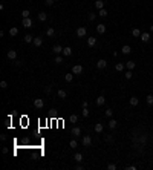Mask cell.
Wrapping results in <instances>:
<instances>
[{
    "label": "cell",
    "instance_id": "6da1fadb",
    "mask_svg": "<svg viewBox=\"0 0 153 170\" xmlns=\"http://www.w3.org/2000/svg\"><path fill=\"white\" fill-rule=\"evenodd\" d=\"M92 144V138H90V135H84L83 137V146L84 147H90Z\"/></svg>",
    "mask_w": 153,
    "mask_h": 170
},
{
    "label": "cell",
    "instance_id": "7a4b0ae2",
    "mask_svg": "<svg viewBox=\"0 0 153 170\" xmlns=\"http://www.w3.org/2000/svg\"><path fill=\"white\" fill-rule=\"evenodd\" d=\"M72 74H75V75H80V74H83V66L81 64H75L72 67Z\"/></svg>",
    "mask_w": 153,
    "mask_h": 170
},
{
    "label": "cell",
    "instance_id": "3957f363",
    "mask_svg": "<svg viewBox=\"0 0 153 170\" xmlns=\"http://www.w3.org/2000/svg\"><path fill=\"white\" fill-rule=\"evenodd\" d=\"M86 34H87V29H86L84 26H80V28L77 29V37H84Z\"/></svg>",
    "mask_w": 153,
    "mask_h": 170
},
{
    "label": "cell",
    "instance_id": "277c9868",
    "mask_svg": "<svg viewBox=\"0 0 153 170\" xmlns=\"http://www.w3.org/2000/svg\"><path fill=\"white\" fill-rule=\"evenodd\" d=\"M34 106H35L37 109H43L44 103H43V100H41V98H34Z\"/></svg>",
    "mask_w": 153,
    "mask_h": 170
},
{
    "label": "cell",
    "instance_id": "5b68a950",
    "mask_svg": "<svg viewBox=\"0 0 153 170\" xmlns=\"http://www.w3.org/2000/svg\"><path fill=\"white\" fill-rule=\"evenodd\" d=\"M6 57H8V60H15L17 58V52H15L14 49H9L8 54H6Z\"/></svg>",
    "mask_w": 153,
    "mask_h": 170
},
{
    "label": "cell",
    "instance_id": "8992f818",
    "mask_svg": "<svg viewBox=\"0 0 153 170\" xmlns=\"http://www.w3.org/2000/svg\"><path fill=\"white\" fill-rule=\"evenodd\" d=\"M63 49H64V48H61L60 44H55V46L52 48V52L57 54V55H60V54H63Z\"/></svg>",
    "mask_w": 153,
    "mask_h": 170
},
{
    "label": "cell",
    "instance_id": "52a82bcc",
    "mask_svg": "<svg viewBox=\"0 0 153 170\" xmlns=\"http://www.w3.org/2000/svg\"><path fill=\"white\" fill-rule=\"evenodd\" d=\"M21 25H23L25 28H31L32 26V20L28 17V19H21Z\"/></svg>",
    "mask_w": 153,
    "mask_h": 170
},
{
    "label": "cell",
    "instance_id": "ba28073f",
    "mask_svg": "<svg viewBox=\"0 0 153 170\" xmlns=\"http://www.w3.org/2000/svg\"><path fill=\"white\" fill-rule=\"evenodd\" d=\"M34 46H37V48H40L41 44H43V38L41 37H34Z\"/></svg>",
    "mask_w": 153,
    "mask_h": 170
},
{
    "label": "cell",
    "instance_id": "9c48e42d",
    "mask_svg": "<svg viewBox=\"0 0 153 170\" xmlns=\"http://www.w3.org/2000/svg\"><path fill=\"white\" fill-rule=\"evenodd\" d=\"M95 44H97V37H89L87 38V46L89 48H93Z\"/></svg>",
    "mask_w": 153,
    "mask_h": 170
},
{
    "label": "cell",
    "instance_id": "30bf717a",
    "mask_svg": "<svg viewBox=\"0 0 153 170\" xmlns=\"http://www.w3.org/2000/svg\"><path fill=\"white\" fill-rule=\"evenodd\" d=\"M121 52H122L124 55H129L130 52H132V48H130V46H129V44H124V46L121 48Z\"/></svg>",
    "mask_w": 153,
    "mask_h": 170
},
{
    "label": "cell",
    "instance_id": "8fae6325",
    "mask_svg": "<svg viewBox=\"0 0 153 170\" xmlns=\"http://www.w3.org/2000/svg\"><path fill=\"white\" fill-rule=\"evenodd\" d=\"M106 66H107V61H106V60L101 58V60H98V61H97V67H98V69H104Z\"/></svg>",
    "mask_w": 153,
    "mask_h": 170
},
{
    "label": "cell",
    "instance_id": "7c38bea8",
    "mask_svg": "<svg viewBox=\"0 0 153 170\" xmlns=\"http://www.w3.org/2000/svg\"><path fill=\"white\" fill-rule=\"evenodd\" d=\"M139 38H141V40H143L144 43H147V42L150 40V34H149V32H143V34H141V37H139Z\"/></svg>",
    "mask_w": 153,
    "mask_h": 170
},
{
    "label": "cell",
    "instance_id": "4fadbf2b",
    "mask_svg": "<svg viewBox=\"0 0 153 170\" xmlns=\"http://www.w3.org/2000/svg\"><path fill=\"white\" fill-rule=\"evenodd\" d=\"M97 32H98V34H104V32H106V25H103V23L97 25Z\"/></svg>",
    "mask_w": 153,
    "mask_h": 170
},
{
    "label": "cell",
    "instance_id": "5bb4252c",
    "mask_svg": "<svg viewBox=\"0 0 153 170\" xmlns=\"http://www.w3.org/2000/svg\"><path fill=\"white\" fill-rule=\"evenodd\" d=\"M95 8L97 9H103L104 8V0H95Z\"/></svg>",
    "mask_w": 153,
    "mask_h": 170
},
{
    "label": "cell",
    "instance_id": "9a60e30c",
    "mask_svg": "<svg viewBox=\"0 0 153 170\" xmlns=\"http://www.w3.org/2000/svg\"><path fill=\"white\" fill-rule=\"evenodd\" d=\"M71 133L73 135V137H81V129L80 127H73Z\"/></svg>",
    "mask_w": 153,
    "mask_h": 170
},
{
    "label": "cell",
    "instance_id": "2e32d148",
    "mask_svg": "<svg viewBox=\"0 0 153 170\" xmlns=\"http://www.w3.org/2000/svg\"><path fill=\"white\" fill-rule=\"evenodd\" d=\"M46 19H48V14L46 12H43V11H41V12H38V20H40V21H46Z\"/></svg>",
    "mask_w": 153,
    "mask_h": 170
},
{
    "label": "cell",
    "instance_id": "e0dca14e",
    "mask_svg": "<svg viewBox=\"0 0 153 170\" xmlns=\"http://www.w3.org/2000/svg\"><path fill=\"white\" fill-rule=\"evenodd\" d=\"M129 103H130V106H133V107H135V106H138V103H139V100H138L136 97H132V98H130V100H129Z\"/></svg>",
    "mask_w": 153,
    "mask_h": 170
},
{
    "label": "cell",
    "instance_id": "ac0fdd59",
    "mask_svg": "<svg viewBox=\"0 0 153 170\" xmlns=\"http://www.w3.org/2000/svg\"><path fill=\"white\" fill-rule=\"evenodd\" d=\"M103 124H101V123H97V124H95V132H97V133H101V132H103Z\"/></svg>",
    "mask_w": 153,
    "mask_h": 170
},
{
    "label": "cell",
    "instance_id": "d6986e66",
    "mask_svg": "<svg viewBox=\"0 0 153 170\" xmlns=\"http://www.w3.org/2000/svg\"><path fill=\"white\" fill-rule=\"evenodd\" d=\"M57 95H58V98H66V97H67L66 90H63V89H58V92H57Z\"/></svg>",
    "mask_w": 153,
    "mask_h": 170
},
{
    "label": "cell",
    "instance_id": "ffe728a7",
    "mask_svg": "<svg viewBox=\"0 0 153 170\" xmlns=\"http://www.w3.org/2000/svg\"><path fill=\"white\" fill-rule=\"evenodd\" d=\"M135 66H136V64H135V61H127V63H126V67H127L129 71H133Z\"/></svg>",
    "mask_w": 153,
    "mask_h": 170
},
{
    "label": "cell",
    "instance_id": "44dd1931",
    "mask_svg": "<svg viewBox=\"0 0 153 170\" xmlns=\"http://www.w3.org/2000/svg\"><path fill=\"white\" fill-rule=\"evenodd\" d=\"M46 35L48 37H54L55 35V29H54V28H48V29H46Z\"/></svg>",
    "mask_w": 153,
    "mask_h": 170
},
{
    "label": "cell",
    "instance_id": "7402d4cb",
    "mask_svg": "<svg viewBox=\"0 0 153 170\" xmlns=\"http://www.w3.org/2000/svg\"><path fill=\"white\" fill-rule=\"evenodd\" d=\"M104 103H106V98L103 97V95H100V97L97 98V104H98V106H103Z\"/></svg>",
    "mask_w": 153,
    "mask_h": 170
},
{
    "label": "cell",
    "instance_id": "603a6c76",
    "mask_svg": "<svg viewBox=\"0 0 153 170\" xmlns=\"http://www.w3.org/2000/svg\"><path fill=\"white\" fill-rule=\"evenodd\" d=\"M124 67H126V64H122V63H116V64H115V69H116L118 72H122Z\"/></svg>",
    "mask_w": 153,
    "mask_h": 170
},
{
    "label": "cell",
    "instance_id": "cb8c5ba5",
    "mask_svg": "<svg viewBox=\"0 0 153 170\" xmlns=\"http://www.w3.org/2000/svg\"><path fill=\"white\" fill-rule=\"evenodd\" d=\"M116 126H118V121L116 120H113V118H112V120H109V127L110 129H115Z\"/></svg>",
    "mask_w": 153,
    "mask_h": 170
},
{
    "label": "cell",
    "instance_id": "d4e9b609",
    "mask_svg": "<svg viewBox=\"0 0 153 170\" xmlns=\"http://www.w3.org/2000/svg\"><path fill=\"white\" fill-rule=\"evenodd\" d=\"M63 55H64V57H71V55H72V49H71V48H64V49H63Z\"/></svg>",
    "mask_w": 153,
    "mask_h": 170
},
{
    "label": "cell",
    "instance_id": "484cf974",
    "mask_svg": "<svg viewBox=\"0 0 153 170\" xmlns=\"http://www.w3.org/2000/svg\"><path fill=\"white\" fill-rule=\"evenodd\" d=\"M73 159H75L77 162H83V155L81 153H75L73 155Z\"/></svg>",
    "mask_w": 153,
    "mask_h": 170
},
{
    "label": "cell",
    "instance_id": "4316f807",
    "mask_svg": "<svg viewBox=\"0 0 153 170\" xmlns=\"http://www.w3.org/2000/svg\"><path fill=\"white\" fill-rule=\"evenodd\" d=\"M17 34H19V29H17V28H11V29H9V35L11 37H15Z\"/></svg>",
    "mask_w": 153,
    "mask_h": 170
},
{
    "label": "cell",
    "instance_id": "83f0119b",
    "mask_svg": "<svg viewBox=\"0 0 153 170\" xmlns=\"http://www.w3.org/2000/svg\"><path fill=\"white\" fill-rule=\"evenodd\" d=\"M64 80H66L67 83H71V81L73 80V74H66V75H64Z\"/></svg>",
    "mask_w": 153,
    "mask_h": 170
},
{
    "label": "cell",
    "instance_id": "f1b7e54d",
    "mask_svg": "<svg viewBox=\"0 0 153 170\" xmlns=\"http://www.w3.org/2000/svg\"><path fill=\"white\" fill-rule=\"evenodd\" d=\"M147 104H149V106H153V95L150 94V95H147Z\"/></svg>",
    "mask_w": 153,
    "mask_h": 170
},
{
    "label": "cell",
    "instance_id": "f546056e",
    "mask_svg": "<svg viewBox=\"0 0 153 170\" xmlns=\"http://www.w3.org/2000/svg\"><path fill=\"white\" fill-rule=\"evenodd\" d=\"M132 35H133V37H141V31L135 28V29H132Z\"/></svg>",
    "mask_w": 153,
    "mask_h": 170
},
{
    "label": "cell",
    "instance_id": "4dcf8cb0",
    "mask_svg": "<svg viewBox=\"0 0 153 170\" xmlns=\"http://www.w3.org/2000/svg\"><path fill=\"white\" fill-rule=\"evenodd\" d=\"M31 15V12L28 9H25V11H21V19H28V17Z\"/></svg>",
    "mask_w": 153,
    "mask_h": 170
},
{
    "label": "cell",
    "instance_id": "1f68e13d",
    "mask_svg": "<svg viewBox=\"0 0 153 170\" xmlns=\"http://www.w3.org/2000/svg\"><path fill=\"white\" fill-rule=\"evenodd\" d=\"M32 40H34V37L31 35V34H26V35H25V42H26V43H31Z\"/></svg>",
    "mask_w": 153,
    "mask_h": 170
},
{
    "label": "cell",
    "instance_id": "d6a6232c",
    "mask_svg": "<svg viewBox=\"0 0 153 170\" xmlns=\"http://www.w3.org/2000/svg\"><path fill=\"white\" fill-rule=\"evenodd\" d=\"M69 121H71V123H77V121H78V117L75 115V113H72V115L69 117Z\"/></svg>",
    "mask_w": 153,
    "mask_h": 170
},
{
    "label": "cell",
    "instance_id": "836d02e7",
    "mask_svg": "<svg viewBox=\"0 0 153 170\" xmlns=\"http://www.w3.org/2000/svg\"><path fill=\"white\" fill-rule=\"evenodd\" d=\"M77 146H78V143H77L75 139H71V141H69V147H71V149H75Z\"/></svg>",
    "mask_w": 153,
    "mask_h": 170
},
{
    "label": "cell",
    "instance_id": "e575fe53",
    "mask_svg": "<svg viewBox=\"0 0 153 170\" xmlns=\"http://www.w3.org/2000/svg\"><path fill=\"white\" fill-rule=\"evenodd\" d=\"M104 115H106V117H107V118H110V117H112V115H113V110H112V109H107V110H106V112H104Z\"/></svg>",
    "mask_w": 153,
    "mask_h": 170
},
{
    "label": "cell",
    "instance_id": "d590c367",
    "mask_svg": "<svg viewBox=\"0 0 153 170\" xmlns=\"http://www.w3.org/2000/svg\"><path fill=\"white\" fill-rule=\"evenodd\" d=\"M98 14H100L101 17H107V9H104V8H103V9H100V12H98Z\"/></svg>",
    "mask_w": 153,
    "mask_h": 170
},
{
    "label": "cell",
    "instance_id": "8d00e7d4",
    "mask_svg": "<svg viewBox=\"0 0 153 170\" xmlns=\"http://www.w3.org/2000/svg\"><path fill=\"white\" fill-rule=\"evenodd\" d=\"M0 87H2V89H6L8 87V83L5 81V80H2V81H0Z\"/></svg>",
    "mask_w": 153,
    "mask_h": 170
},
{
    "label": "cell",
    "instance_id": "74e56055",
    "mask_svg": "<svg viewBox=\"0 0 153 170\" xmlns=\"http://www.w3.org/2000/svg\"><path fill=\"white\" fill-rule=\"evenodd\" d=\"M83 117H84V118H87V117H89V110H87V107H83Z\"/></svg>",
    "mask_w": 153,
    "mask_h": 170
},
{
    "label": "cell",
    "instance_id": "f35d334b",
    "mask_svg": "<svg viewBox=\"0 0 153 170\" xmlns=\"http://www.w3.org/2000/svg\"><path fill=\"white\" fill-rule=\"evenodd\" d=\"M54 61H55V63H58V64H60V63H63V58H61V57H60V55H57Z\"/></svg>",
    "mask_w": 153,
    "mask_h": 170
},
{
    "label": "cell",
    "instance_id": "ab89813d",
    "mask_svg": "<svg viewBox=\"0 0 153 170\" xmlns=\"http://www.w3.org/2000/svg\"><path fill=\"white\" fill-rule=\"evenodd\" d=\"M107 169L109 170H116V166L115 164H107Z\"/></svg>",
    "mask_w": 153,
    "mask_h": 170
},
{
    "label": "cell",
    "instance_id": "60d3db41",
    "mask_svg": "<svg viewBox=\"0 0 153 170\" xmlns=\"http://www.w3.org/2000/svg\"><path fill=\"white\" fill-rule=\"evenodd\" d=\"M132 75H133L132 71H127V72H126V78H127V80H130V78H132Z\"/></svg>",
    "mask_w": 153,
    "mask_h": 170
},
{
    "label": "cell",
    "instance_id": "b9f144b4",
    "mask_svg": "<svg viewBox=\"0 0 153 170\" xmlns=\"http://www.w3.org/2000/svg\"><path fill=\"white\" fill-rule=\"evenodd\" d=\"M139 141H141V143H144V144H145V143H147V135H143V137L139 138Z\"/></svg>",
    "mask_w": 153,
    "mask_h": 170
},
{
    "label": "cell",
    "instance_id": "7bdbcfd3",
    "mask_svg": "<svg viewBox=\"0 0 153 170\" xmlns=\"http://www.w3.org/2000/svg\"><path fill=\"white\" fill-rule=\"evenodd\" d=\"M89 20H90V21L95 20V12H90V14H89Z\"/></svg>",
    "mask_w": 153,
    "mask_h": 170
},
{
    "label": "cell",
    "instance_id": "ee69618b",
    "mask_svg": "<svg viewBox=\"0 0 153 170\" xmlns=\"http://www.w3.org/2000/svg\"><path fill=\"white\" fill-rule=\"evenodd\" d=\"M44 3H46L48 6H52V5H54V0H44Z\"/></svg>",
    "mask_w": 153,
    "mask_h": 170
},
{
    "label": "cell",
    "instance_id": "f6af8a7d",
    "mask_svg": "<svg viewBox=\"0 0 153 170\" xmlns=\"http://www.w3.org/2000/svg\"><path fill=\"white\" fill-rule=\"evenodd\" d=\"M0 139H2V141H5V139H6V135H5V133H2V135H0Z\"/></svg>",
    "mask_w": 153,
    "mask_h": 170
},
{
    "label": "cell",
    "instance_id": "bcb514c9",
    "mask_svg": "<svg viewBox=\"0 0 153 170\" xmlns=\"http://www.w3.org/2000/svg\"><path fill=\"white\" fill-rule=\"evenodd\" d=\"M2 152H3L5 155H6V153H8V147H3V149H2Z\"/></svg>",
    "mask_w": 153,
    "mask_h": 170
},
{
    "label": "cell",
    "instance_id": "7dc6e473",
    "mask_svg": "<svg viewBox=\"0 0 153 170\" xmlns=\"http://www.w3.org/2000/svg\"><path fill=\"white\" fill-rule=\"evenodd\" d=\"M44 92L49 94V92H51V87H49V86H48V87H44Z\"/></svg>",
    "mask_w": 153,
    "mask_h": 170
},
{
    "label": "cell",
    "instance_id": "c3c4849f",
    "mask_svg": "<svg viewBox=\"0 0 153 170\" xmlns=\"http://www.w3.org/2000/svg\"><path fill=\"white\" fill-rule=\"evenodd\" d=\"M81 107H87V101H83V103H81Z\"/></svg>",
    "mask_w": 153,
    "mask_h": 170
},
{
    "label": "cell",
    "instance_id": "681fc988",
    "mask_svg": "<svg viewBox=\"0 0 153 170\" xmlns=\"http://www.w3.org/2000/svg\"><path fill=\"white\" fill-rule=\"evenodd\" d=\"M75 169H77V170H83V166H81V164H78V166H77Z\"/></svg>",
    "mask_w": 153,
    "mask_h": 170
},
{
    "label": "cell",
    "instance_id": "f907efd6",
    "mask_svg": "<svg viewBox=\"0 0 153 170\" xmlns=\"http://www.w3.org/2000/svg\"><path fill=\"white\" fill-rule=\"evenodd\" d=\"M150 31H152V32H153V25H152V26H150Z\"/></svg>",
    "mask_w": 153,
    "mask_h": 170
},
{
    "label": "cell",
    "instance_id": "816d5d0a",
    "mask_svg": "<svg viewBox=\"0 0 153 170\" xmlns=\"http://www.w3.org/2000/svg\"><path fill=\"white\" fill-rule=\"evenodd\" d=\"M152 90H153V87H152Z\"/></svg>",
    "mask_w": 153,
    "mask_h": 170
}]
</instances>
